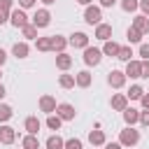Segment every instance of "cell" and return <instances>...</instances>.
<instances>
[{"label": "cell", "mask_w": 149, "mask_h": 149, "mask_svg": "<svg viewBox=\"0 0 149 149\" xmlns=\"http://www.w3.org/2000/svg\"><path fill=\"white\" fill-rule=\"evenodd\" d=\"M137 142H140V130H135L133 126H126L119 133V144L121 147H135Z\"/></svg>", "instance_id": "cell-1"}, {"label": "cell", "mask_w": 149, "mask_h": 149, "mask_svg": "<svg viewBox=\"0 0 149 149\" xmlns=\"http://www.w3.org/2000/svg\"><path fill=\"white\" fill-rule=\"evenodd\" d=\"M30 23H33L37 30H40V28H47V26L51 23V12H49L47 7H40V9H35V14H33Z\"/></svg>", "instance_id": "cell-2"}, {"label": "cell", "mask_w": 149, "mask_h": 149, "mask_svg": "<svg viewBox=\"0 0 149 149\" xmlns=\"http://www.w3.org/2000/svg\"><path fill=\"white\" fill-rule=\"evenodd\" d=\"M84 21H86L88 26H98V23H102V9H100L98 5H88V7H84Z\"/></svg>", "instance_id": "cell-3"}, {"label": "cell", "mask_w": 149, "mask_h": 149, "mask_svg": "<svg viewBox=\"0 0 149 149\" xmlns=\"http://www.w3.org/2000/svg\"><path fill=\"white\" fill-rule=\"evenodd\" d=\"M81 58H84V63H86L88 68H95V65H100V61H102V51H100L98 47H91V44H88V47L84 49V56H81Z\"/></svg>", "instance_id": "cell-4"}, {"label": "cell", "mask_w": 149, "mask_h": 149, "mask_svg": "<svg viewBox=\"0 0 149 149\" xmlns=\"http://www.w3.org/2000/svg\"><path fill=\"white\" fill-rule=\"evenodd\" d=\"M37 107H40V112H44V114L49 116V114H56V107H58V102H56V98H54V95L44 93V95H40V100H37Z\"/></svg>", "instance_id": "cell-5"}, {"label": "cell", "mask_w": 149, "mask_h": 149, "mask_svg": "<svg viewBox=\"0 0 149 149\" xmlns=\"http://www.w3.org/2000/svg\"><path fill=\"white\" fill-rule=\"evenodd\" d=\"M9 23H12L14 28H23V26H28V23H30V19H28V14H26L23 9L14 7V9L9 12Z\"/></svg>", "instance_id": "cell-6"}, {"label": "cell", "mask_w": 149, "mask_h": 149, "mask_svg": "<svg viewBox=\"0 0 149 149\" xmlns=\"http://www.w3.org/2000/svg\"><path fill=\"white\" fill-rule=\"evenodd\" d=\"M126 81H128V77L123 74V70H109L107 72V84L112 88H123Z\"/></svg>", "instance_id": "cell-7"}, {"label": "cell", "mask_w": 149, "mask_h": 149, "mask_svg": "<svg viewBox=\"0 0 149 149\" xmlns=\"http://www.w3.org/2000/svg\"><path fill=\"white\" fill-rule=\"evenodd\" d=\"M123 74H126L128 79H140V77H142V61H137V58L128 61V63H126Z\"/></svg>", "instance_id": "cell-8"}, {"label": "cell", "mask_w": 149, "mask_h": 149, "mask_svg": "<svg viewBox=\"0 0 149 149\" xmlns=\"http://www.w3.org/2000/svg\"><path fill=\"white\" fill-rule=\"evenodd\" d=\"M56 114L61 116V121H72V119L77 116V109H74V105H70V102H58Z\"/></svg>", "instance_id": "cell-9"}, {"label": "cell", "mask_w": 149, "mask_h": 149, "mask_svg": "<svg viewBox=\"0 0 149 149\" xmlns=\"http://www.w3.org/2000/svg\"><path fill=\"white\" fill-rule=\"evenodd\" d=\"M68 44L74 47V49H86V47H88V35L81 33V30H77V33H72V35L68 37Z\"/></svg>", "instance_id": "cell-10"}, {"label": "cell", "mask_w": 149, "mask_h": 149, "mask_svg": "<svg viewBox=\"0 0 149 149\" xmlns=\"http://www.w3.org/2000/svg\"><path fill=\"white\" fill-rule=\"evenodd\" d=\"M16 142V130L7 123H0V144H14Z\"/></svg>", "instance_id": "cell-11"}, {"label": "cell", "mask_w": 149, "mask_h": 149, "mask_svg": "<svg viewBox=\"0 0 149 149\" xmlns=\"http://www.w3.org/2000/svg\"><path fill=\"white\" fill-rule=\"evenodd\" d=\"M93 37H95V40H100V42L112 40V26H109V23H98V26H95V30H93Z\"/></svg>", "instance_id": "cell-12"}, {"label": "cell", "mask_w": 149, "mask_h": 149, "mask_svg": "<svg viewBox=\"0 0 149 149\" xmlns=\"http://www.w3.org/2000/svg\"><path fill=\"white\" fill-rule=\"evenodd\" d=\"M93 84V74L88 72V70H79L77 74H74V86H79V88H88Z\"/></svg>", "instance_id": "cell-13"}, {"label": "cell", "mask_w": 149, "mask_h": 149, "mask_svg": "<svg viewBox=\"0 0 149 149\" xmlns=\"http://www.w3.org/2000/svg\"><path fill=\"white\" fill-rule=\"evenodd\" d=\"M137 33H142V35H149V16H144V14H137L135 19H133V23H130Z\"/></svg>", "instance_id": "cell-14"}, {"label": "cell", "mask_w": 149, "mask_h": 149, "mask_svg": "<svg viewBox=\"0 0 149 149\" xmlns=\"http://www.w3.org/2000/svg\"><path fill=\"white\" fill-rule=\"evenodd\" d=\"M56 68H58L61 72H68V70L72 68V56H70L68 51H63V54H56Z\"/></svg>", "instance_id": "cell-15"}, {"label": "cell", "mask_w": 149, "mask_h": 149, "mask_svg": "<svg viewBox=\"0 0 149 149\" xmlns=\"http://www.w3.org/2000/svg\"><path fill=\"white\" fill-rule=\"evenodd\" d=\"M65 49H68V37L65 35H51V51L63 54Z\"/></svg>", "instance_id": "cell-16"}, {"label": "cell", "mask_w": 149, "mask_h": 149, "mask_svg": "<svg viewBox=\"0 0 149 149\" xmlns=\"http://www.w3.org/2000/svg\"><path fill=\"white\" fill-rule=\"evenodd\" d=\"M28 54H30V47H28L26 40L23 42H14V47H12V56L14 58H28Z\"/></svg>", "instance_id": "cell-17"}, {"label": "cell", "mask_w": 149, "mask_h": 149, "mask_svg": "<svg viewBox=\"0 0 149 149\" xmlns=\"http://www.w3.org/2000/svg\"><path fill=\"white\" fill-rule=\"evenodd\" d=\"M109 105H112V109L123 112V109L128 107V98H126V93H114V95H112V100H109Z\"/></svg>", "instance_id": "cell-18"}, {"label": "cell", "mask_w": 149, "mask_h": 149, "mask_svg": "<svg viewBox=\"0 0 149 149\" xmlns=\"http://www.w3.org/2000/svg\"><path fill=\"white\" fill-rule=\"evenodd\" d=\"M121 116H123L126 126H135V123L140 121V109H135V107H126V109L121 112Z\"/></svg>", "instance_id": "cell-19"}, {"label": "cell", "mask_w": 149, "mask_h": 149, "mask_svg": "<svg viewBox=\"0 0 149 149\" xmlns=\"http://www.w3.org/2000/svg\"><path fill=\"white\" fill-rule=\"evenodd\" d=\"M23 128H26V133H28V135H37V130L42 128V121H40L37 116H26Z\"/></svg>", "instance_id": "cell-20"}, {"label": "cell", "mask_w": 149, "mask_h": 149, "mask_svg": "<svg viewBox=\"0 0 149 149\" xmlns=\"http://www.w3.org/2000/svg\"><path fill=\"white\" fill-rule=\"evenodd\" d=\"M119 49H121V44L119 42H114V40H107V42H102V56H114L116 58V54H119Z\"/></svg>", "instance_id": "cell-21"}, {"label": "cell", "mask_w": 149, "mask_h": 149, "mask_svg": "<svg viewBox=\"0 0 149 149\" xmlns=\"http://www.w3.org/2000/svg\"><path fill=\"white\" fill-rule=\"evenodd\" d=\"M88 142H91L93 147H105L107 137H105L102 130H91V133H88Z\"/></svg>", "instance_id": "cell-22"}, {"label": "cell", "mask_w": 149, "mask_h": 149, "mask_svg": "<svg viewBox=\"0 0 149 149\" xmlns=\"http://www.w3.org/2000/svg\"><path fill=\"white\" fill-rule=\"evenodd\" d=\"M63 144H65V140L56 133V135H49L47 137V142H44V147L47 149H63Z\"/></svg>", "instance_id": "cell-23"}, {"label": "cell", "mask_w": 149, "mask_h": 149, "mask_svg": "<svg viewBox=\"0 0 149 149\" xmlns=\"http://www.w3.org/2000/svg\"><path fill=\"white\" fill-rule=\"evenodd\" d=\"M58 86L61 88H74V74H68V72H63V74H58Z\"/></svg>", "instance_id": "cell-24"}, {"label": "cell", "mask_w": 149, "mask_h": 149, "mask_svg": "<svg viewBox=\"0 0 149 149\" xmlns=\"http://www.w3.org/2000/svg\"><path fill=\"white\" fill-rule=\"evenodd\" d=\"M21 147L23 149H40V140H37V135H23V140H21Z\"/></svg>", "instance_id": "cell-25"}, {"label": "cell", "mask_w": 149, "mask_h": 149, "mask_svg": "<svg viewBox=\"0 0 149 149\" xmlns=\"http://www.w3.org/2000/svg\"><path fill=\"white\" fill-rule=\"evenodd\" d=\"M35 49L42 51V54L51 51V35H49V37H37V40H35Z\"/></svg>", "instance_id": "cell-26"}, {"label": "cell", "mask_w": 149, "mask_h": 149, "mask_svg": "<svg viewBox=\"0 0 149 149\" xmlns=\"http://www.w3.org/2000/svg\"><path fill=\"white\" fill-rule=\"evenodd\" d=\"M142 95H144V88H142L140 84H130V88H128L126 98H128V100H140Z\"/></svg>", "instance_id": "cell-27"}, {"label": "cell", "mask_w": 149, "mask_h": 149, "mask_svg": "<svg viewBox=\"0 0 149 149\" xmlns=\"http://www.w3.org/2000/svg\"><path fill=\"white\" fill-rule=\"evenodd\" d=\"M126 37H128V44H142V37H144V35H142V33H137V30L130 26V28L126 30Z\"/></svg>", "instance_id": "cell-28"}, {"label": "cell", "mask_w": 149, "mask_h": 149, "mask_svg": "<svg viewBox=\"0 0 149 149\" xmlns=\"http://www.w3.org/2000/svg\"><path fill=\"white\" fill-rule=\"evenodd\" d=\"M12 116H14V109L7 102H0V123H7Z\"/></svg>", "instance_id": "cell-29"}, {"label": "cell", "mask_w": 149, "mask_h": 149, "mask_svg": "<svg viewBox=\"0 0 149 149\" xmlns=\"http://www.w3.org/2000/svg\"><path fill=\"white\" fill-rule=\"evenodd\" d=\"M116 58H119V61H123V63H128V61H133V49H130L128 44H121V49H119V54H116Z\"/></svg>", "instance_id": "cell-30"}, {"label": "cell", "mask_w": 149, "mask_h": 149, "mask_svg": "<svg viewBox=\"0 0 149 149\" xmlns=\"http://www.w3.org/2000/svg\"><path fill=\"white\" fill-rule=\"evenodd\" d=\"M61 123H63V121H61L58 114H49V116H47V128H49V130H61Z\"/></svg>", "instance_id": "cell-31"}, {"label": "cell", "mask_w": 149, "mask_h": 149, "mask_svg": "<svg viewBox=\"0 0 149 149\" xmlns=\"http://www.w3.org/2000/svg\"><path fill=\"white\" fill-rule=\"evenodd\" d=\"M121 9L123 12H137L140 9V0H121Z\"/></svg>", "instance_id": "cell-32"}, {"label": "cell", "mask_w": 149, "mask_h": 149, "mask_svg": "<svg viewBox=\"0 0 149 149\" xmlns=\"http://www.w3.org/2000/svg\"><path fill=\"white\" fill-rule=\"evenodd\" d=\"M21 33H23V37H26V40H37V28H35L33 23L23 26V28H21Z\"/></svg>", "instance_id": "cell-33"}, {"label": "cell", "mask_w": 149, "mask_h": 149, "mask_svg": "<svg viewBox=\"0 0 149 149\" xmlns=\"http://www.w3.org/2000/svg\"><path fill=\"white\" fill-rule=\"evenodd\" d=\"M63 149H84V142L79 137H70V140H65Z\"/></svg>", "instance_id": "cell-34"}, {"label": "cell", "mask_w": 149, "mask_h": 149, "mask_svg": "<svg viewBox=\"0 0 149 149\" xmlns=\"http://www.w3.org/2000/svg\"><path fill=\"white\" fill-rule=\"evenodd\" d=\"M137 54H140V58H142V61H149V42H142V44H140V49H137Z\"/></svg>", "instance_id": "cell-35"}, {"label": "cell", "mask_w": 149, "mask_h": 149, "mask_svg": "<svg viewBox=\"0 0 149 149\" xmlns=\"http://www.w3.org/2000/svg\"><path fill=\"white\" fill-rule=\"evenodd\" d=\"M0 9H2V12H7V14H9V12H12V9H14V0H0Z\"/></svg>", "instance_id": "cell-36"}, {"label": "cell", "mask_w": 149, "mask_h": 149, "mask_svg": "<svg viewBox=\"0 0 149 149\" xmlns=\"http://www.w3.org/2000/svg\"><path fill=\"white\" fill-rule=\"evenodd\" d=\"M37 5V0H19V9H30V7H35Z\"/></svg>", "instance_id": "cell-37"}, {"label": "cell", "mask_w": 149, "mask_h": 149, "mask_svg": "<svg viewBox=\"0 0 149 149\" xmlns=\"http://www.w3.org/2000/svg\"><path fill=\"white\" fill-rule=\"evenodd\" d=\"M137 123H142L144 128H149V109H144V112H140V121Z\"/></svg>", "instance_id": "cell-38"}, {"label": "cell", "mask_w": 149, "mask_h": 149, "mask_svg": "<svg viewBox=\"0 0 149 149\" xmlns=\"http://www.w3.org/2000/svg\"><path fill=\"white\" fill-rule=\"evenodd\" d=\"M116 5V0H98V7L100 9H109V7H114Z\"/></svg>", "instance_id": "cell-39"}, {"label": "cell", "mask_w": 149, "mask_h": 149, "mask_svg": "<svg viewBox=\"0 0 149 149\" xmlns=\"http://www.w3.org/2000/svg\"><path fill=\"white\" fill-rule=\"evenodd\" d=\"M140 105H142V109H149V91H144V95L140 98Z\"/></svg>", "instance_id": "cell-40"}, {"label": "cell", "mask_w": 149, "mask_h": 149, "mask_svg": "<svg viewBox=\"0 0 149 149\" xmlns=\"http://www.w3.org/2000/svg\"><path fill=\"white\" fill-rule=\"evenodd\" d=\"M142 79H149V61H142Z\"/></svg>", "instance_id": "cell-41"}, {"label": "cell", "mask_w": 149, "mask_h": 149, "mask_svg": "<svg viewBox=\"0 0 149 149\" xmlns=\"http://www.w3.org/2000/svg\"><path fill=\"white\" fill-rule=\"evenodd\" d=\"M140 9L144 16H149V0H140Z\"/></svg>", "instance_id": "cell-42"}, {"label": "cell", "mask_w": 149, "mask_h": 149, "mask_svg": "<svg viewBox=\"0 0 149 149\" xmlns=\"http://www.w3.org/2000/svg\"><path fill=\"white\" fill-rule=\"evenodd\" d=\"M105 149H123L119 142H105Z\"/></svg>", "instance_id": "cell-43"}, {"label": "cell", "mask_w": 149, "mask_h": 149, "mask_svg": "<svg viewBox=\"0 0 149 149\" xmlns=\"http://www.w3.org/2000/svg\"><path fill=\"white\" fill-rule=\"evenodd\" d=\"M7 21H9V14H7V12H2V9H0V26H5V23H7Z\"/></svg>", "instance_id": "cell-44"}, {"label": "cell", "mask_w": 149, "mask_h": 149, "mask_svg": "<svg viewBox=\"0 0 149 149\" xmlns=\"http://www.w3.org/2000/svg\"><path fill=\"white\" fill-rule=\"evenodd\" d=\"M5 63H7V51H5L2 47H0V68H2Z\"/></svg>", "instance_id": "cell-45"}, {"label": "cell", "mask_w": 149, "mask_h": 149, "mask_svg": "<svg viewBox=\"0 0 149 149\" xmlns=\"http://www.w3.org/2000/svg\"><path fill=\"white\" fill-rule=\"evenodd\" d=\"M5 95H7V91H5V86L0 84V102H2V98H5Z\"/></svg>", "instance_id": "cell-46"}, {"label": "cell", "mask_w": 149, "mask_h": 149, "mask_svg": "<svg viewBox=\"0 0 149 149\" xmlns=\"http://www.w3.org/2000/svg\"><path fill=\"white\" fill-rule=\"evenodd\" d=\"M79 5H84V7H88V5H93V0H77Z\"/></svg>", "instance_id": "cell-47"}, {"label": "cell", "mask_w": 149, "mask_h": 149, "mask_svg": "<svg viewBox=\"0 0 149 149\" xmlns=\"http://www.w3.org/2000/svg\"><path fill=\"white\" fill-rule=\"evenodd\" d=\"M40 2H42V5H44V7H49V5H54V2H56V0H40Z\"/></svg>", "instance_id": "cell-48"}, {"label": "cell", "mask_w": 149, "mask_h": 149, "mask_svg": "<svg viewBox=\"0 0 149 149\" xmlns=\"http://www.w3.org/2000/svg\"><path fill=\"white\" fill-rule=\"evenodd\" d=\"M0 77H2V72H0Z\"/></svg>", "instance_id": "cell-49"}]
</instances>
